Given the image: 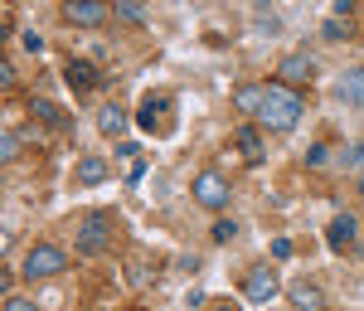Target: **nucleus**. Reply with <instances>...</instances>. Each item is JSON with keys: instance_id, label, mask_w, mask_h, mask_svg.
Here are the masks:
<instances>
[{"instance_id": "nucleus-9", "label": "nucleus", "mask_w": 364, "mask_h": 311, "mask_svg": "<svg viewBox=\"0 0 364 311\" xmlns=\"http://www.w3.org/2000/svg\"><path fill=\"white\" fill-rule=\"evenodd\" d=\"M311 73H316V63H311L306 54H287V58H282V68H277V78H282L287 88L311 83Z\"/></svg>"}, {"instance_id": "nucleus-11", "label": "nucleus", "mask_w": 364, "mask_h": 311, "mask_svg": "<svg viewBox=\"0 0 364 311\" xmlns=\"http://www.w3.org/2000/svg\"><path fill=\"white\" fill-rule=\"evenodd\" d=\"M63 78L78 88V93H92L97 88V68L87 63V58H68V68H63Z\"/></svg>"}, {"instance_id": "nucleus-8", "label": "nucleus", "mask_w": 364, "mask_h": 311, "mask_svg": "<svg viewBox=\"0 0 364 311\" xmlns=\"http://www.w3.org/2000/svg\"><path fill=\"white\" fill-rule=\"evenodd\" d=\"M355 233H360V219H355V214H336L331 228H326V243L345 253V248H355Z\"/></svg>"}, {"instance_id": "nucleus-16", "label": "nucleus", "mask_w": 364, "mask_h": 311, "mask_svg": "<svg viewBox=\"0 0 364 311\" xmlns=\"http://www.w3.org/2000/svg\"><path fill=\"white\" fill-rule=\"evenodd\" d=\"M97 127H102V137H122V132H127V112L107 102V107L97 112Z\"/></svg>"}, {"instance_id": "nucleus-26", "label": "nucleus", "mask_w": 364, "mask_h": 311, "mask_svg": "<svg viewBox=\"0 0 364 311\" xmlns=\"http://www.w3.org/2000/svg\"><path fill=\"white\" fill-rule=\"evenodd\" d=\"M345 166H364V142L355 146V151H350V156H345Z\"/></svg>"}, {"instance_id": "nucleus-24", "label": "nucleus", "mask_w": 364, "mask_h": 311, "mask_svg": "<svg viewBox=\"0 0 364 311\" xmlns=\"http://www.w3.org/2000/svg\"><path fill=\"white\" fill-rule=\"evenodd\" d=\"M355 15V0H336V10H331V20H350Z\"/></svg>"}, {"instance_id": "nucleus-18", "label": "nucleus", "mask_w": 364, "mask_h": 311, "mask_svg": "<svg viewBox=\"0 0 364 311\" xmlns=\"http://www.w3.org/2000/svg\"><path fill=\"white\" fill-rule=\"evenodd\" d=\"M112 15H117V20H127V25H141V20H146V10H141L136 0H122V5H112Z\"/></svg>"}, {"instance_id": "nucleus-10", "label": "nucleus", "mask_w": 364, "mask_h": 311, "mask_svg": "<svg viewBox=\"0 0 364 311\" xmlns=\"http://www.w3.org/2000/svg\"><path fill=\"white\" fill-rule=\"evenodd\" d=\"M336 93H340V102L364 107V68H345V73L336 78Z\"/></svg>"}, {"instance_id": "nucleus-22", "label": "nucleus", "mask_w": 364, "mask_h": 311, "mask_svg": "<svg viewBox=\"0 0 364 311\" xmlns=\"http://www.w3.org/2000/svg\"><path fill=\"white\" fill-rule=\"evenodd\" d=\"M0 156H5V161H15V156H20V132H5V146H0Z\"/></svg>"}, {"instance_id": "nucleus-15", "label": "nucleus", "mask_w": 364, "mask_h": 311, "mask_svg": "<svg viewBox=\"0 0 364 311\" xmlns=\"http://www.w3.org/2000/svg\"><path fill=\"white\" fill-rule=\"evenodd\" d=\"M233 107L248 112V117H257V107H262V83H243L238 93H233Z\"/></svg>"}, {"instance_id": "nucleus-25", "label": "nucleus", "mask_w": 364, "mask_h": 311, "mask_svg": "<svg viewBox=\"0 0 364 311\" xmlns=\"http://www.w3.org/2000/svg\"><path fill=\"white\" fill-rule=\"evenodd\" d=\"M20 44H25L29 54H39V49H44V39H39V34H34V29H25V34H20Z\"/></svg>"}, {"instance_id": "nucleus-7", "label": "nucleus", "mask_w": 364, "mask_h": 311, "mask_svg": "<svg viewBox=\"0 0 364 311\" xmlns=\"http://www.w3.org/2000/svg\"><path fill=\"white\" fill-rule=\"evenodd\" d=\"M277 292L282 287H277V273H272V268H252L248 278H243V297H248V302H272Z\"/></svg>"}, {"instance_id": "nucleus-12", "label": "nucleus", "mask_w": 364, "mask_h": 311, "mask_svg": "<svg viewBox=\"0 0 364 311\" xmlns=\"http://www.w3.org/2000/svg\"><path fill=\"white\" fill-rule=\"evenodd\" d=\"M291 307L296 311H326V292L316 283H296L291 287Z\"/></svg>"}, {"instance_id": "nucleus-1", "label": "nucleus", "mask_w": 364, "mask_h": 311, "mask_svg": "<svg viewBox=\"0 0 364 311\" xmlns=\"http://www.w3.org/2000/svg\"><path fill=\"white\" fill-rule=\"evenodd\" d=\"M257 122L267 132H291L301 122V93L287 83H262V107H257Z\"/></svg>"}, {"instance_id": "nucleus-13", "label": "nucleus", "mask_w": 364, "mask_h": 311, "mask_svg": "<svg viewBox=\"0 0 364 311\" xmlns=\"http://www.w3.org/2000/svg\"><path fill=\"white\" fill-rule=\"evenodd\" d=\"M29 112L39 117L44 127H54V132H63V127H68V112H63V107H54L49 97H29Z\"/></svg>"}, {"instance_id": "nucleus-2", "label": "nucleus", "mask_w": 364, "mask_h": 311, "mask_svg": "<svg viewBox=\"0 0 364 311\" xmlns=\"http://www.w3.org/2000/svg\"><path fill=\"white\" fill-rule=\"evenodd\" d=\"M68 268V253L58 248V243H34L25 253V263H20V273H25L29 283H44V278H58Z\"/></svg>"}, {"instance_id": "nucleus-20", "label": "nucleus", "mask_w": 364, "mask_h": 311, "mask_svg": "<svg viewBox=\"0 0 364 311\" xmlns=\"http://www.w3.org/2000/svg\"><path fill=\"white\" fill-rule=\"evenodd\" d=\"M326 161H331V151H326V142H316V146L306 151V166L316 170V166H326Z\"/></svg>"}, {"instance_id": "nucleus-27", "label": "nucleus", "mask_w": 364, "mask_h": 311, "mask_svg": "<svg viewBox=\"0 0 364 311\" xmlns=\"http://www.w3.org/2000/svg\"><path fill=\"white\" fill-rule=\"evenodd\" d=\"M209 311H238V302H214Z\"/></svg>"}, {"instance_id": "nucleus-19", "label": "nucleus", "mask_w": 364, "mask_h": 311, "mask_svg": "<svg viewBox=\"0 0 364 311\" xmlns=\"http://www.w3.org/2000/svg\"><path fill=\"white\" fill-rule=\"evenodd\" d=\"M233 233H238V224H233V219H219V224L209 228V238H214V243H228Z\"/></svg>"}, {"instance_id": "nucleus-5", "label": "nucleus", "mask_w": 364, "mask_h": 311, "mask_svg": "<svg viewBox=\"0 0 364 311\" xmlns=\"http://www.w3.org/2000/svg\"><path fill=\"white\" fill-rule=\"evenodd\" d=\"M195 199L204 204V209H224L228 204V180L219 175V170H199L195 175Z\"/></svg>"}, {"instance_id": "nucleus-17", "label": "nucleus", "mask_w": 364, "mask_h": 311, "mask_svg": "<svg viewBox=\"0 0 364 311\" xmlns=\"http://www.w3.org/2000/svg\"><path fill=\"white\" fill-rule=\"evenodd\" d=\"M97 180H107V161L102 156H83L78 161V185H97Z\"/></svg>"}, {"instance_id": "nucleus-14", "label": "nucleus", "mask_w": 364, "mask_h": 311, "mask_svg": "<svg viewBox=\"0 0 364 311\" xmlns=\"http://www.w3.org/2000/svg\"><path fill=\"white\" fill-rule=\"evenodd\" d=\"M233 146H238V156H243L248 166H257V161H262V137H257V127H243V132L233 137Z\"/></svg>"}, {"instance_id": "nucleus-6", "label": "nucleus", "mask_w": 364, "mask_h": 311, "mask_svg": "<svg viewBox=\"0 0 364 311\" xmlns=\"http://www.w3.org/2000/svg\"><path fill=\"white\" fill-rule=\"evenodd\" d=\"M63 20H68V25H102V20H107V0H68V5H63Z\"/></svg>"}, {"instance_id": "nucleus-21", "label": "nucleus", "mask_w": 364, "mask_h": 311, "mask_svg": "<svg viewBox=\"0 0 364 311\" xmlns=\"http://www.w3.org/2000/svg\"><path fill=\"white\" fill-rule=\"evenodd\" d=\"M321 34H326V39H336V44H340V39H350V29L340 25V20H326V25H321Z\"/></svg>"}, {"instance_id": "nucleus-23", "label": "nucleus", "mask_w": 364, "mask_h": 311, "mask_svg": "<svg viewBox=\"0 0 364 311\" xmlns=\"http://www.w3.org/2000/svg\"><path fill=\"white\" fill-rule=\"evenodd\" d=\"M5 311H39L29 297H5Z\"/></svg>"}, {"instance_id": "nucleus-3", "label": "nucleus", "mask_w": 364, "mask_h": 311, "mask_svg": "<svg viewBox=\"0 0 364 311\" xmlns=\"http://www.w3.org/2000/svg\"><path fill=\"white\" fill-rule=\"evenodd\" d=\"M170 112H175V102H170L166 93H151V97H141V112H136V122H141V132H151V137H166L170 127Z\"/></svg>"}, {"instance_id": "nucleus-4", "label": "nucleus", "mask_w": 364, "mask_h": 311, "mask_svg": "<svg viewBox=\"0 0 364 311\" xmlns=\"http://www.w3.org/2000/svg\"><path fill=\"white\" fill-rule=\"evenodd\" d=\"M107 243H112V214H87L78 224V253L97 258V253H107Z\"/></svg>"}]
</instances>
